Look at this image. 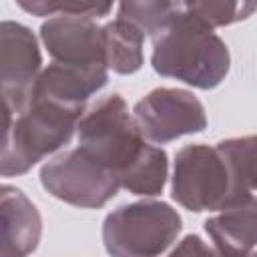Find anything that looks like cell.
Returning a JSON list of instances; mask_svg holds the SVG:
<instances>
[{"mask_svg": "<svg viewBox=\"0 0 257 257\" xmlns=\"http://www.w3.org/2000/svg\"><path fill=\"white\" fill-rule=\"evenodd\" d=\"M135 120L143 137L153 143H169L207 126L201 100L183 88L151 90L135 104Z\"/></svg>", "mask_w": 257, "mask_h": 257, "instance_id": "52a82bcc", "label": "cell"}, {"mask_svg": "<svg viewBox=\"0 0 257 257\" xmlns=\"http://www.w3.org/2000/svg\"><path fill=\"white\" fill-rule=\"evenodd\" d=\"M187 6L211 28L245 20L257 10L255 2H187Z\"/></svg>", "mask_w": 257, "mask_h": 257, "instance_id": "e0dca14e", "label": "cell"}, {"mask_svg": "<svg viewBox=\"0 0 257 257\" xmlns=\"http://www.w3.org/2000/svg\"><path fill=\"white\" fill-rule=\"evenodd\" d=\"M40 50L34 34L18 22L0 24V80L6 114H18L30 100L40 70Z\"/></svg>", "mask_w": 257, "mask_h": 257, "instance_id": "ba28073f", "label": "cell"}, {"mask_svg": "<svg viewBox=\"0 0 257 257\" xmlns=\"http://www.w3.org/2000/svg\"><path fill=\"white\" fill-rule=\"evenodd\" d=\"M18 6L24 8L30 14L36 16H86V18H98L106 16L112 10V4L104 2H76V0H18Z\"/></svg>", "mask_w": 257, "mask_h": 257, "instance_id": "2e32d148", "label": "cell"}, {"mask_svg": "<svg viewBox=\"0 0 257 257\" xmlns=\"http://www.w3.org/2000/svg\"><path fill=\"white\" fill-rule=\"evenodd\" d=\"M40 183L52 197L82 209L102 207L120 187L116 177L80 147L48 161L40 171Z\"/></svg>", "mask_w": 257, "mask_h": 257, "instance_id": "8992f818", "label": "cell"}, {"mask_svg": "<svg viewBox=\"0 0 257 257\" xmlns=\"http://www.w3.org/2000/svg\"><path fill=\"white\" fill-rule=\"evenodd\" d=\"M171 195L185 209L203 213L235 205L249 189L217 147L187 145L175 157Z\"/></svg>", "mask_w": 257, "mask_h": 257, "instance_id": "277c9868", "label": "cell"}, {"mask_svg": "<svg viewBox=\"0 0 257 257\" xmlns=\"http://www.w3.org/2000/svg\"><path fill=\"white\" fill-rule=\"evenodd\" d=\"M179 2H122L118 18L135 24L145 36H159L177 18Z\"/></svg>", "mask_w": 257, "mask_h": 257, "instance_id": "5bb4252c", "label": "cell"}, {"mask_svg": "<svg viewBox=\"0 0 257 257\" xmlns=\"http://www.w3.org/2000/svg\"><path fill=\"white\" fill-rule=\"evenodd\" d=\"M106 66L52 62L38 74L30 96L48 98L70 108H84V102L106 84Z\"/></svg>", "mask_w": 257, "mask_h": 257, "instance_id": "30bf717a", "label": "cell"}, {"mask_svg": "<svg viewBox=\"0 0 257 257\" xmlns=\"http://www.w3.org/2000/svg\"><path fill=\"white\" fill-rule=\"evenodd\" d=\"M82 118V108H70L48 98L30 96L18 114H6L2 163L4 177L22 175L50 153L64 147Z\"/></svg>", "mask_w": 257, "mask_h": 257, "instance_id": "3957f363", "label": "cell"}, {"mask_svg": "<svg viewBox=\"0 0 257 257\" xmlns=\"http://www.w3.org/2000/svg\"><path fill=\"white\" fill-rule=\"evenodd\" d=\"M247 189L257 191V135L227 139L217 145Z\"/></svg>", "mask_w": 257, "mask_h": 257, "instance_id": "9a60e30c", "label": "cell"}, {"mask_svg": "<svg viewBox=\"0 0 257 257\" xmlns=\"http://www.w3.org/2000/svg\"><path fill=\"white\" fill-rule=\"evenodd\" d=\"M179 213L163 201L122 205L106 215L102 241L112 257H157L181 233Z\"/></svg>", "mask_w": 257, "mask_h": 257, "instance_id": "5b68a950", "label": "cell"}, {"mask_svg": "<svg viewBox=\"0 0 257 257\" xmlns=\"http://www.w3.org/2000/svg\"><path fill=\"white\" fill-rule=\"evenodd\" d=\"M106 66L118 74H133L143 66V40L145 34L124 18L102 26Z\"/></svg>", "mask_w": 257, "mask_h": 257, "instance_id": "4fadbf2b", "label": "cell"}, {"mask_svg": "<svg viewBox=\"0 0 257 257\" xmlns=\"http://www.w3.org/2000/svg\"><path fill=\"white\" fill-rule=\"evenodd\" d=\"M217 257H249L257 247V197L251 193L205 221Z\"/></svg>", "mask_w": 257, "mask_h": 257, "instance_id": "8fae6325", "label": "cell"}, {"mask_svg": "<svg viewBox=\"0 0 257 257\" xmlns=\"http://www.w3.org/2000/svg\"><path fill=\"white\" fill-rule=\"evenodd\" d=\"M167 257H217V253L199 235H187Z\"/></svg>", "mask_w": 257, "mask_h": 257, "instance_id": "ac0fdd59", "label": "cell"}, {"mask_svg": "<svg viewBox=\"0 0 257 257\" xmlns=\"http://www.w3.org/2000/svg\"><path fill=\"white\" fill-rule=\"evenodd\" d=\"M78 147L106 167L118 185L135 195H159L167 181V153L145 143L120 94L92 104L78 122Z\"/></svg>", "mask_w": 257, "mask_h": 257, "instance_id": "6da1fadb", "label": "cell"}, {"mask_svg": "<svg viewBox=\"0 0 257 257\" xmlns=\"http://www.w3.org/2000/svg\"><path fill=\"white\" fill-rule=\"evenodd\" d=\"M153 68L195 88H215L229 72L227 44L197 18L187 2H179L177 18L153 38Z\"/></svg>", "mask_w": 257, "mask_h": 257, "instance_id": "7a4b0ae2", "label": "cell"}, {"mask_svg": "<svg viewBox=\"0 0 257 257\" xmlns=\"http://www.w3.org/2000/svg\"><path fill=\"white\" fill-rule=\"evenodd\" d=\"M2 257H28L42 233V219L34 203L16 187L2 185Z\"/></svg>", "mask_w": 257, "mask_h": 257, "instance_id": "7c38bea8", "label": "cell"}, {"mask_svg": "<svg viewBox=\"0 0 257 257\" xmlns=\"http://www.w3.org/2000/svg\"><path fill=\"white\" fill-rule=\"evenodd\" d=\"M40 38L54 62L74 66H106L104 32L94 18H50L40 26Z\"/></svg>", "mask_w": 257, "mask_h": 257, "instance_id": "9c48e42d", "label": "cell"}, {"mask_svg": "<svg viewBox=\"0 0 257 257\" xmlns=\"http://www.w3.org/2000/svg\"><path fill=\"white\" fill-rule=\"evenodd\" d=\"M249 257H257V253H251V255H249Z\"/></svg>", "mask_w": 257, "mask_h": 257, "instance_id": "d6986e66", "label": "cell"}]
</instances>
